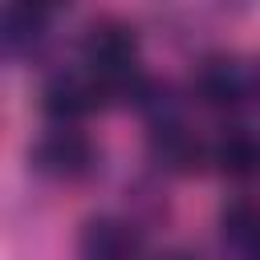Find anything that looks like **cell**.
<instances>
[{
	"label": "cell",
	"mask_w": 260,
	"mask_h": 260,
	"mask_svg": "<svg viewBox=\"0 0 260 260\" xmlns=\"http://www.w3.org/2000/svg\"><path fill=\"white\" fill-rule=\"evenodd\" d=\"M138 45H134V28L118 24V20H98L85 32V69L110 89V93H138L142 77H138Z\"/></svg>",
	"instance_id": "6da1fadb"
},
{
	"label": "cell",
	"mask_w": 260,
	"mask_h": 260,
	"mask_svg": "<svg viewBox=\"0 0 260 260\" xmlns=\"http://www.w3.org/2000/svg\"><path fill=\"white\" fill-rule=\"evenodd\" d=\"M106 98H110V89H106L85 65H81V69H69V73H57V77L45 85V110H49L53 118H61V122L98 110Z\"/></svg>",
	"instance_id": "7a4b0ae2"
},
{
	"label": "cell",
	"mask_w": 260,
	"mask_h": 260,
	"mask_svg": "<svg viewBox=\"0 0 260 260\" xmlns=\"http://www.w3.org/2000/svg\"><path fill=\"white\" fill-rule=\"evenodd\" d=\"M89 158H93V150H89L85 134L69 130V126L49 130L37 146V167L49 171V175H81L89 167Z\"/></svg>",
	"instance_id": "3957f363"
},
{
	"label": "cell",
	"mask_w": 260,
	"mask_h": 260,
	"mask_svg": "<svg viewBox=\"0 0 260 260\" xmlns=\"http://www.w3.org/2000/svg\"><path fill=\"white\" fill-rule=\"evenodd\" d=\"M138 244L118 219H89L81 232V260H134Z\"/></svg>",
	"instance_id": "277c9868"
},
{
	"label": "cell",
	"mask_w": 260,
	"mask_h": 260,
	"mask_svg": "<svg viewBox=\"0 0 260 260\" xmlns=\"http://www.w3.org/2000/svg\"><path fill=\"white\" fill-rule=\"evenodd\" d=\"M223 236L244 260H260V207L252 203H232L223 211Z\"/></svg>",
	"instance_id": "5b68a950"
},
{
	"label": "cell",
	"mask_w": 260,
	"mask_h": 260,
	"mask_svg": "<svg viewBox=\"0 0 260 260\" xmlns=\"http://www.w3.org/2000/svg\"><path fill=\"white\" fill-rule=\"evenodd\" d=\"M41 24H45V8H32V4H8V8H4V16H0L4 49H8V53H16L20 45L37 41Z\"/></svg>",
	"instance_id": "8992f818"
},
{
	"label": "cell",
	"mask_w": 260,
	"mask_h": 260,
	"mask_svg": "<svg viewBox=\"0 0 260 260\" xmlns=\"http://www.w3.org/2000/svg\"><path fill=\"white\" fill-rule=\"evenodd\" d=\"M199 89L207 102H236L244 93V81H240V69L232 61H211L199 73Z\"/></svg>",
	"instance_id": "52a82bcc"
},
{
	"label": "cell",
	"mask_w": 260,
	"mask_h": 260,
	"mask_svg": "<svg viewBox=\"0 0 260 260\" xmlns=\"http://www.w3.org/2000/svg\"><path fill=\"white\" fill-rule=\"evenodd\" d=\"M215 158H219V167H223V171L244 175V171H252V167L260 162V146H256L244 130H232V134L215 146Z\"/></svg>",
	"instance_id": "ba28073f"
},
{
	"label": "cell",
	"mask_w": 260,
	"mask_h": 260,
	"mask_svg": "<svg viewBox=\"0 0 260 260\" xmlns=\"http://www.w3.org/2000/svg\"><path fill=\"white\" fill-rule=\"evenodd\" d=\"M158 260H187V256H179V252H171V256H158Z\"/></svg>",
	"instance_id": "9c48e42d"
}]
</instances>
